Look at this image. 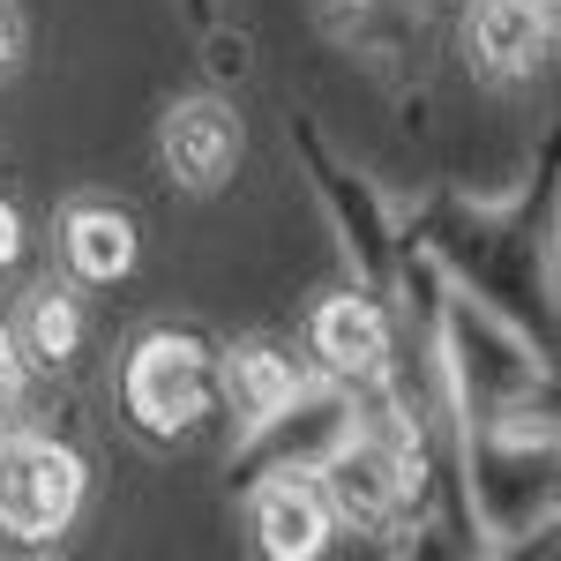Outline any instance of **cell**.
I'll use <instances>...</instances> for the list:
<instances>
[{"label":"cell","mask_w":561,"mask_h":561,"mask_svg":"<svg viewBox=\"0 0 561 561\" xmlns=\"http://www.w3.org/2000/svg\"><path fill=\"white\" fill-rule=\"evenodd\" d=\"M83 510V457L53 434H0V531L60 539Z\"/></svg>","instance_id":"cell-1"},{"label":"cell","mask_w":561,"mask_h":561,"mask_svg":"<svg viewBox=\"0 0 561 561\" xmlns=\"http://www.w3.org/2000/svg\"><path fill=\"white\" fill-rule=\"evenodd\" d=\"M128 412L135 427L150 434H187L203 412L217 404V359L210 345H195V337H173V330H158V337H142L128 352Z\"/></svg>","instance_id":"cell-2"},{"label":"cell","mask_w":561,"mask_h":561,"mask_svg":"<svg viewBox=\"0 0 561 561\" xmlns=\"http://www.w3.org/2000/svg\"><path fill=\"white\" fill-rule=\"evenodd\" d=\"M359 427V404L330 382H293V397L262 420L255 434H240L248 457H270V472H322V457L352 442Z\"/></svg>","instance_id":"cell-3"},{"label":"cell","mask_w":561,"mask_h":561,"mask_svg":"<svg viewBox=\"0 0 561 561\" xmlns=\"http://www.w3.org/2000/svg\"><path fill=\"white\" fill-rule=\"evenodd\" d=\"M322 502H330V517H352V524H389L397 517V502H404V486H412V457L382 442V434L352 427V442H337L330 457H322Z\"/></svg>","instance_id":"cell-4"},{"label":"cell","mask_w":561,"mask_h":561,"mask_svg":"<svg viewBox=\"0 0 561 561\" xmlns=\"http://www.w3.org/2000/svg\"><path fill=\"white\" fill-rule=\"evenodd\" d=\"M158 150H165V173H173L180 187L210 195V187H225L232 165H240V113L217 105V98H187V105L165 113Z\"/></svg>","instance_id":"cell-5"},{"label":"cell","mask_w":561,"mask_h":561,"mask_svg":"<svg viewBox=\"0 0 561 561\" xmlns=\"http://www.w3.org/2000/svg\"><path fill=\"white\" fill-rule=\"evenodd\" d=\"M248 524H255V547L270 561H314L330 547V502H322V486L307 472H270L255 486V502H248Z\"/></svg>","instance_id":"cell-6"},{"label":"cell","mask_w":561,"mask_h":561,"mask_svg":"<svg viewBox=\"0 0 561 561\" xmlns=\"http://www.w3.org/2000/svg\"><path fill=\"white\" fill-rule=\"evenodd\" d=\"M307 337H314V359H322L337 382H375L389 367V330H382V314H375V300H359V293L322 300Z\"/></svg>","instance_id":"cell-7"},{"label":"cell","mask_w":561,"mask_h":561,"mask_svg":"<svg viewBox=\"0 0 561 561\" xmlns=\"http://www.w3.org/2000/svg\"><path fill=\"white\" fill-rule=\"evenodd\" d=\"M465 38H472V53L494 76H531V68L547 60L554 15H547V0H472Z\"/></svg>","instance_id":"cell-8"},{"label":"cell","mask_w":561,"mask_h":561,"mask_svg":"<svg viewBox=\"0 0 561 561\" xmlns=\"http://www.w3.org/2000/svg\"><path fill=\"white\" fill-rule=\"evenodd\" d=\"M60 255L83 285H113V277L135 270V225L113 203H76L60 217Z\"/></svg>","instance_id":"cell-9"},{"label":"cell","mask_w":561,"mask_h":561,"mask_svg":"<svg viewBox=\"0 0 561 561\" xmlns=\"http://www.w3.org/2000/svg\"><path fill=\"white\" fill-rule=\"evenodd\" d=\"M293 359L285 352H270V345H232L225 359H217V389H225V404H232V427L240 434H255L285 397H293Z\"/></svg>","instance_id":"cell-10"},{"label":"cell","mask_w":561,"mask_h":561,"mask_svg":"<svg viewBox=\"0 0 561 561\" xmlns=\"http://www.w3.org/2000/svg\"><path fill=\"white\" fill-rule=\"evenodd\" d=\"M23 352L45 359V367H68L83 352V314H76L68 293H31V307H23Z\"/></svg>","instance_id":"cell-11"},{"label":"cell","mask_w":561,"mask_h":561,"mask_svg":"<svg viewBox=\"0 0 561 561\" xmlns=\"http://www.w3.org/2000/svg\"><path fill=\"white\" fill-rule=\"evenodd\" d=\"M15 53H23V15L15 0H0V68H15Z\"/></svg>","instance_id":"cell-12"},{"label":"cell","mask_w":561,"mask_h":561,"mask_svg":"<svg viewBox=\"0 0 561 561\" xmlns=\"http://www.w3.org/2000/svg\"><path fill=\"white\" fill-rule=\"evenodd\" d=\"M15 382H23V352H15V330L0 322V397H8Z\"/></svg>","instance_id":"cell-13"},{"label":"cell","mask_w":561,"mask_h":561,"mask_svg":"<svg viewBox=\"0 0 561 561\" xmlns=\"http://www.w3.org/2000/svg\"><path fill=\"white\" fill-rule=\"evenodd\" d=\"M15 255H23V217H15L8 203H0V270H8Z\"/></svg>","instance_id":"cell-14"}]
</instances>
